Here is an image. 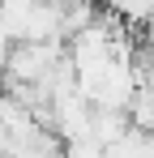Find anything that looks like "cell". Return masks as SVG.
Returning <instances> with one entry per match:
<instances>
[{
    "label": "cell",
    "mask_w": 154,
    "mask_h": 158,
    "mask_svg": "<svg viewBox=\"0 0 154 158\" xmlns=\"http://www.w3.org/2000/svg\"><path fill=\"white\" fill-rule=\"evenodd\" d=\"M60 60H69L64 43H22L9 56L4 81H13V85H47V77L56 73Z\"/></svg>",
    "instance_id": "cell-1"
},
{
    "label": "cell",
    "mask_w": 154,
    "mask_h": 158,
    "mask_svg": "<svg viewBox=\"0 0 154 158\" xmlns=\"http://www.w3.org/2000/svg\"><path fill=\"white\" fill-rule=\"evenodd\" d=\"M128 120H133V128L154 137V90H137V98L128 107Z\"/></svg>",
    "instance_id": "cell-3"
},
{
    "label": "cell",
    "mask_w": 154,
    "mask_h": 158,
    "mask_svg": "<svg viewBox=\"0 0 154 158\" xmlns=\"http://www.w3.org/2000/svg\"><path fill=\"white\" fill-rule=\"evenodd\" d=\"M64 158H107V150H103L99 141H69L64 145Z\"/></svg>",
    "instance_id": "cell-4"
},
{
    "label": "cell",
    "mask_w": 154,
    "mask_h": 158,
    "mask_svg": "<svg viewBox=\"0 0 154 158\" xmlns=\"http://www.w3.org/2000/svg\"><path fill=\"white\" fill-rule=\"evenodd\" d=\"M133 128V120H128V111H99L94 107V124H90V141H99L103 150H111L120 137H128Z\"/></svg>",
    "instance_id": "cell-2"
}]
</instances>
